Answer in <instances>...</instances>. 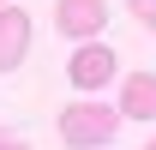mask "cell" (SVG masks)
I'll return each instance as SVG.
<instances>
[{"label":"cell","instance_id":"6da1fadb","mask_svg":"<svg viewBox=\"0 0 156 150\" xmlns=\"http://www.w3.org/2000/svg\"><path fill=\"white\" fill-rule=\"evenodd\" d=\"M120 120H126L120 108L90 102V96L78 90V102L60 108V144H66V150H108V144H114V132H120Z\"/></svg>","mask_w":156,"mask_h":150},{"label":"cell","instance_id":"7a4b0ae2","mask_svg":"<svg viewBox=\"0 0 156 150\" xmlns=\"http://www.w3.org/2000/svg\"><path fill=\"white\" fill-rule=\"evenodd\" d=\"M120 72V60H114V48H108V42H78L72 48V60H66V78H72V90H102V84H108V78Z\"/></svg>","mask_w":156,"mask_h":150},{"label":"cell","instance_id":"3957f363","mask_svg":"<svg viewBox=\"0 0 156 150\" xmlns=\"http://www.w3.org/2000/svg\"><path fill=\"white\" fill-rule=\"evenodd\" d=\"M102 24H108V0H60L54 6V30L72 36V42L102 36Z\"/></svg>","mask_w":156,"mask_h":150},{"label":"cell","instance_id":"277c9868","mask_svg":"<svg viewBox=\"0 0 156 150\" xmlns=\"http://www.w3.org/2000/svg\"><path fill=\"white\" fill-rule=\"evenodd\" d=\"M24 54H30V12L6 0L0 6V72L24 66Z\"/></svg>","mask_w":156,"mask_h":150},{"label":"cell","instance_id":"5b68a950","mask_svg":"<svg viewBox=\"0 0 156 150\" xmlns=\"http://www.w3.org/2000/svg\"><path fill=\"white\" fill-rule=\"evenodd\" d=\"M120 114L126 120H144V126L156 120V72H132L120 84Z\"/></svg>","mask_w":156,"mask_h":150},{"label":"cell","instance_id":"8992f818","mask_svg":"<svg viewBox=\"0 0 156 150\" xmlns=\"http://www.w3.org/2000/svg\"><path fill=\"white\" fill-rule=\"evenodd\" d=\"M132 18L144 24V30H156V0H132Z\"/></svg>","mask_w":156,"mask_h":150},{"label":"cell","instance_id":"52a82bcc","mask_svg":"<svg viewBox=\"0 0 156 150\" xmlns=\"http://www.w3.org/2000/svg\"><path fill=\"white\" fill-rule=\"evenodd\" d=\"M0 150H30V144H24V138H6V132H0Z\"/></svg>","mask_w":156,"mask_h":150},{"label":"cell","instance_id":"ba28073f","mask_svg":"<svg viewBox=\"0 0 156 150\" xmlns=\"http://www.w3.org/2000/svg\"><path fill=\"white\" fill-rule=\"evenodd\" d=\"M150 150H156V138H150Z\"/></svg>","mask_w":156,"mask_h":150},{"label":"cell","instance_id":"9c48e42d","mask_svg":"<svg viewBox=\"0 0 156 150\" xmlns=\"http://www.w3.org/2000/svg\"><path fill=\"white\" fill-rule=\"evenodd\" d=\"M0 6H6V0H0Z\"/></svg>","mask_w":156,"mask_h":150}]
</instances>
